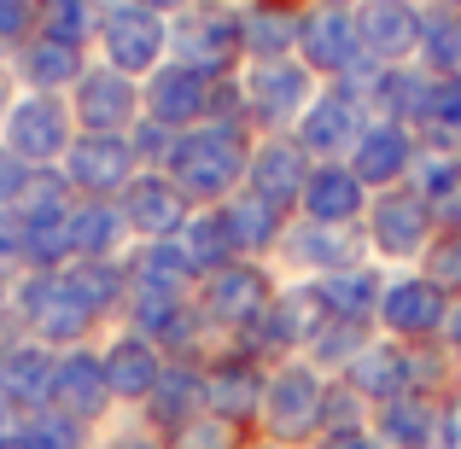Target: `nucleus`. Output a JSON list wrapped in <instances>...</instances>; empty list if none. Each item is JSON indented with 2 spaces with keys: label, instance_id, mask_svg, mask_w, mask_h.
<instances>
[{
  "label": "nucleus",
  "instance_id": "f257e3e1",
  "mask_svg": "<svg viewBox=\"0 0 461 449\" xmlns=\"http://www.w3.org/2000/svg\"><path fill=\"white\" fill-rule=\"evenodd\" d=\"M251 147H258V129H246V123H216V117H211V123L176 135V152H169L164 175L187 193L193 211H204V204H228L240 187H246Z\"/></svg>",
  "mask_w": 461,
  "mask_h": 449
},
{
  "label": "nucleus",
  "instance_id": "f03ea898",
  "mask_svg": "<svg viewBox=\"0 0 461 449\" xmlns=\"http://www.w3.org/2000/svg\"><path fill=\"white\" fill-rule=\"evenodd\" d=\"M321 403H327V373L321 368H310L304 356L275 362L269 391H263V415H258V438L286 444V449H310L321 438Z\"/></svg>",
  "mask_w": 461,
  "mask_h": 449
},
{
  "label": "nucleus",
  "instance_id": "7ed1b4c3",
  "mask_svg": "<svg viewBox=\"0 0 461 449\" xmlns=\"http://www.w3.org/2000/svg\"><path fill=\"white\" fill-rule=\"evenodd\" d=\"M169 58L204 70V76H240L246 70V23L228 0H193L169 18Z\"/></svg>",
  "mask_w": 461,
  "mask_h": 449
},
{
  "label": "nucleus",
  "instance_id": "20e7f679",
  "mask_svg": "<svg viewBox=\"0 0 461 449\" xmlns=\"http://www.w3.org/2000/svg\"><path fill=\"white\" fill-rule=\"evenodd\" d=\"M275 292H281V274H275V263H228V269L204 274L199 292H193V303H199L204 327H211L222 345H234V338L251 333V321H258L263 310L275 303Z\"/></svg>",
  "mask_w": 461,
  "mask_h": 449
},
{
  "label": "nucleus",
  "instance_id": "39448f33",
  "mask_svg": "<svg viewBox=\"0 0 461 449\" xmlns=\"http://www.w3.org/2000/svg\"><path fill=\"white\" fill-rule=\"evenodd\" d=\"M94 58L123 76L147 82L169 58V18L140 0H100V30H94Z\"/></svg>",
  "mask_w": 461,
  "mask_h": 449
},
{
  "label": "nucleus",
  "instance_id": "423d86ee",
  "mask_svg": "<svg viewBox=\"0 0 461 449\" xmlns=\"http://www.w3.org/2000/svg\"><path fill=\"white\" fill-rule=\"evenodd\" d=\"M432 234H438V222H432L427 199H420L415 187H385V193L368 199L362 239H368V257L380 263V269H415V263L427 257Z\"/></svg>",
  "mask_w": 461,
  "mask_h": 449
},
{
  "label": "nucleus",
  "instance_id": "0eeeda50",
  "mask_svg": "<svg viewBox=\"0 0 461 449\" xmlns=\"http://www.w3.org/2000/svg\"><path fill=\"white\" fill-rule=\"evenodd\" d=\"M240 88H246V117L258 135H293L310 100L321 94V76L304 58H269V65L240 70Z\"/></svg>",
  "mask_w": 461,
  "mask_h": 449
},
{
  "label": "nucleus",
  "instance_id": "6e6552de",
  "mask_svg": "<svg viewBox=\"0 0 461 449\" xmlns=\"http://www.w3.org/2000/svg\"><path fill=\"white\" fill-rule=\"evenodd\" d=\"M77 135L82 129L70 117V94H18L6 129H0V147L23 169H59Z\"/></svg>",
  "mask_w": 461,
  "mask_h": 449
},
{
  "label": "nucleus",
  "instance_id": "1a4fd4ad",
  "mask_svg": "<svg viewBox=\"0 0 461 449\" xmlns=\"http://www.w3.org/2000/svg\"><path fill=\"white\" fill-rule=\"evenodd\" d=\"M263 391H269V362L251 356L246 345H216L204 356V415L228 420V427L258 438Z\"/></svg>",
  "mask_w": 461,
  "mask_h": 449
},
{
  "label": "nucleus",
  "instance_id": "9d476101",
  "mask_svg": "<svg viewBox=\"0 0 461 449\" xmlns=\"http://www.w3.org/2000/svg\"><path fill=\"white\" fill-rule=\"evenodd\" d=\"M374 123V105L357 82H321V94L310 100V112L298 117V147H304L315 164H333V157H350L362 140V129Z\"/></svg>",
  "mask_w": 461,
  "mask_h": 449
},
{
  "label": "nucleus",
  "instance_id": "9b49d317",
  "mask_svg": "<svg viewBox=\"0 0 461 449\" xmlns=\"http://www.w3.org/2000/svg\"><path fill=\"white\" fill-rule=\"evenodd\" d=\"M321 321H327V310H321V298H315V286H310V281H286L281 292H275L269 310L251 321V333L234 338V345H246L251 356H263V362L275 368V362L304 356L310 338L321 333Z\"/></svg>",
  "mask_w": 461,
  "mask_h": 449
},
{
  "label": "nucleus",
  "instance_id": "f8f14e48",
  "mask_svg": "<svg viewBox=\"0 0 461 449\" xmlns=\"http://www.w3.org/2000/svg\"><path fill=\"white\" fill-rule=\"evenodd\" d=\"M450 310H456V303L444 298L420 269H392V274H385V292H380L374 333L397 338V345H438Z\"/></svg>",
  "mask_w": 461,
  "mask_h": 449
},
{
  "label": "nucleus",
  "instance_id": "ddd939ff",
  "mask_svg": "<svg viewBox=\"0 0 461 449\" xmlns=\"http://www.w3.org/2000/svg\"><path fill=\"white\" fill-rule=\"evenodd\" d=\"M298 58L321 82H350L357 70H368L357 6H304V18H298Z\"/></svg>",
  "mask_w": 461,
  "mask_h": 449
},
{
  "label": "nucleus",
  "instance_id": "4468645a",
  "mask_svg": "<svg viewBox=\"0 0 461 449\" xmlns=\"http://www.w3.org/2000/svg\"><path fill=\"white\" fill-rule=\"evenodd\" d=\"M275 263H281L293 281H321V274L357 269V263H374V257H368L362 228H327V222H304V216H293L281 251H275Z\"/></svg>",
  "mask_w": 461,
  "mask_h": 449
},
{
  "label": "nucleus",
  "instance_id": "2eb2a0df",
  "mask_svg": "<svg viewBox=\"0 0 461 449\" xmlns=\"http://www.w3.org/2000/svg\"><path fill=\"white\" fill-rule=\"evenodd\" d=\"M211 100H216V76L181 65V58H164V65L140 82V117L176 129V135L211 123Z\"/></svg>",
  "mask_w": 461,
  "mask_h": 449
},
{
  "label": "nucleus",
  "instance_id": "dca6fc26",
  "mask_svg": "<svg viewBox=\"0 0 461 449\" xmlns=\"http://www.w3.org/2000/svg\"><path fill=\"white\" fill-rule=\"evenodd\" d=\"M70 117L82 135H129L140 123V82L94 58L82 82L70 88Z\"/></svg>",
  "mask_w": 461,
  "mask_h": 449
},
{
  "label": "nucleus",
  "instance_id": "f3484780",
  "mask_svg": "<svg viewBox=\"0 0 461 449\" xmlns=\"http://www.w3.org/2000/svg\"><path fill=\"white\" fill-rule=\"evenodd\" d=\"M53 409L77 415L82 427L105 432L123 409H117L112 385H105V362L100 345H77V350H59V368H53Z\"/></svg>",
  "mask_w": 461,
  "mask_h": 449
},
{
  "label": "nucleus",
  "instance_id": "a211bd4d",
  "mask_svg": "<svg viewBox=\"0 0 461 449\" xmlns=\"http://www.w3.org/2000/svg\"><path fill=\"white\" fill-rule=\"evenodd\" d=\"M77 187V199H123V187L140 175V157L129 135H77L59 164Z\"/></svg>",
  "mask_w": 461,
  "mask_h": 449
},
{
  "label": "nucleus",
  "instance_id": "6ab92c4d",
  "mask_svg": "<svg viewBox=\"0 0 461 449\" xmlns=\"http://www.w3.org/2000/svg\"><path fill=\"white\" fill-rule=\"evenodd\" d=\"M100 362H105V385H112L123 415H135V409L147 403L152 385L164 380V368H169V356L147 333H135V327H112V333L100 338Z\"/></svg>",
  "mask_w": 461,
  "mask_h": 449
},
{
  "label": "nucleus",
  "instance_id": "aec40b11",
  "mask_svg": "<svg viewBox=\"0 0 461 449\" xmlns=\"http://www.w3.org/2000/svg\"><path fill=\"white\" fill-rule=\"evenodd\" d=\"M362 94H368L374 117H392V123H409L420 135V129L432 123V105H438V76H427L420 65H385V70H357Z\"/></svg>",
  "mask_w": 461,
  "mask_h": 449
},
{
  "label": "nucleus",
  "instance_id": "412c9836",
  "mask_svg": "<svg viewBox=\"0 0 461 449\" xmlns=\"http://www.w3.org/2000/svg\"><path fill=\"white\" fill-rule=\"evenodd\" d=\"M310 169H315V157L298 147V135H258L246 187L258 193V199L281 204L286 216H298V199H304V187H310Z\"/></svg>",
  "mask_w": 461,
  "mask_h": 449
},
{
  "label": "nucleus",
  "instance_id": "4be33fe9",
  "mask_svg": "<svg viewBox=\"0 0 461 449\" xmlns=\"http://www.w3.org/2000/svg\"><path fill=\"white\" fill-rule=\"evenodd\" d=\"M415 152H420V135L409 123H392V117H374L362 129L357 152L345 157L350 169L362 175L368 193H385V187H409V169H415Z\"/></svg>",
  "mask_w": 461,
  "mask_h": 449
},
{
  "label": "nucleus",
  "instance_id": "5701e85b",
  "mask_svg": "<svg viewBox=\"0 0 461 449\" xmlns=\"http://www.w3.org/2000/svg\"><path fill=\"white\" fill-rule=\"evenodd\" d=\"M117 204H123V216H129L135 246H147V239H176L181 228H187V216H193L187 193H181L164 169H140V175L123 187Z\"/></svg>",
  "mask_w": 461,
  "mask_h": 449
},
{
  "label": "nucleus",
  "instance_id": "b1692460",
  "mask_svg": "<svg viewBox=\"0 0 461 449\" xmlns=\"http://www.w3.org/2000/svg\"><path fill=\"white\" fill-rule=\"evenodd\" d=\"M357 30H362V53H368L374 70L415 65V53H420V6H409V0H362Z\"/></svg>",
  "mask_w": 461,
  "mask_h": 449
},
{
  "label": "nucleus",
  "instance_id": "393cba45",
  "mask_svg": "<svg viewBox=\"0 0 461 449\" xmlns=\"http://www.w3.org/2000/svg\"><path fill=\"white\" fill-rule=\"evenodd\" d=\"M6 65H12V76H18L23 94H70L82 82V70L94 65V53H88V47H77V41H59V35L35 30L30 41L6 58Z\"/></svg>",
  "mask_w": 461,
  "mask_h": 449
},
{
  "label": "nucleus",
  "instance_id": "a878e982",
  "mask_svg": "<svg viewBox=\"0 0 461 449\" xmlns=\"http://www.w3.org/2000/svg\"><path fill=\"white\" fill-rule=\"evenodd\" d=\"M368 199L374 193L362 187V175L345 164V157H333V164L310 169V187H304V199H298V216H304V222H327V228H362Z\"/></svg>",
  "mask_w": 461,
  "mask_h": 449
},
{
  "label": "nucleus",
  "instance_id": "bb28decb",
  "mask_svg": "<svg viewBox=\"0 0 461 449\" xmlns=\"http://www.w3.org/2000/svg\"><path fill=\"white\" fill-rule=\"evenodd\" d=\"M199 415H204V362H169L164 380L152 385V397L135 409V420L158 438H176Z\"/></svg>",
  "mask_w": 461,
  "mask_h": 449
},
{
  "label": "nucleus",
  "instance_id": "cd10ccee",
  "mask_svg": "<svg viewBox=\"0 0 461 449\" xmlns=\"http://www.w3.org/2000/svg\"><path fill=\"white\" fill-rule=\"evenodd\" d=\"M339 380H345L368 409L392 403V397H409V391H415V380H409V345H397V338L374 333L368 345L350 356V368L339 373Z\"/></svg>",
  "mask_w": 461,
  "mask_h": 449
},
{
  "label": "nucleus",
  "instance_id": "c85d7f7f",
  "mask_svg": "<svg viewBox=\"0 0 461 449\" xmlns=\"http://www.w3.org/2000/svg\"><path fill=\"white\" fill-rule=\"evenodd\" d=\"M53 368H59V350L35 345V338H6L0 350V397L18 403L23 415L53 403Z\"/></svg>",
  "mask_w": 461,
  "mask_h": 449
},
{
  "label": "nucleus",
  "instance_id": "c756f323",
  "mask_svg": "<svg viewBox=\"0 0 461 449\" xmlns=\"http://www.w3.org/2000/svg\"><path fill=\"white\" fill-rule=\"evenodd\" d=\"M216 211H222V222H228V234H234V251H240V257L275 263V251H281V239H286V222H293L281 204H269V199H258L251 187H240L234 199L216 204Z\"/></svg>",
  "mask_w": 461,
  "mask_h": 449
},
{
  "label": "nucleus",
  "instance_id": "7c9ffc66",
  "mask_svg": "<svg viewBox=\"0 0 461 449\" xmlns=\"http://www.w3.org/2000/svg\"><path fill=\"white\" fill-rule=\"evenodd\" d=\"M368 427L380 432L385 449H444V397H392L374 409Z\"/></svg>",
  "mask_w": 461,
  "mask_h": 449
},
{
  "label": "nucleus",
  "instance_id": "2f4dec72",
  "mask_svg": "<svg viewBox=\"0 0 461 449\" xmlns=\"http://www.w3.org/2000/svg\"><path fill=\"white\" fill-rule=\"evenodd\" d=\"M123 269H129V292H140V298H193L199 292V274H193L187 257H181L176 239L129 246Z\"/></svg>",
  "mask_w": 461,
  "mask_h": 449
},
{
  "label": "nucleus",
  "instance_id": "473e14b6",
  "mask_svg": "<svg viewBox=\"0 0 461 449\" xmlns=\"http://www.w3.org/2000/svg\"><path fill=\"white\" fill-rule=\"evenodd\" d=\"M70 246H77V257H88V263L129 257L135 234H129L123 204L117 199H77L70 204Z\"/></svg>",
  "mask_w": 461,
  "mask_h": 449
},
{
  "label": "nucleus",
  "instance_id": "72a5a7b5",
  "mask_svg": "<svg viewBox=\"0 0 461 449\" xmlns=\"http://www.w3.org/2000/svg\"><path fill=\"white\" fill-rule=\"evenodd\" d=\"M298 18H304V0H251V6H240V23H246V65L298 58Z\"/></svg>",
  "mask_w": 461,
  "mask_h": 449
},
{
  "label": "nucleus",
  "instance_id": "f704fd0d",
  "mask_svg": "<svg viewBox=\"0 0 461 449\" xmlns=\"http://www.w3.org/2000/svg\"><path fill=\"white\" fill-rule=\"evenodd\" d=\"M310 286H315V298H321V310L333 315V321L374 327V315H380V292H385V269H380V263H357V269L321 274V281H310Z\"/></svg>",
  "mask_w": 461,
  "mask_h": 449
},
{
  "label": "nucleus",
  "instance_id": "c9c22d12",
  "mask_svg": "<svg viewBox=\"0 0 461 449\" xmlns=\"http://www.w3.org/2000/svg\"><path fill=\"white\" fill-rule=\"evenodd\" d=\"M65 281L77 286V298L88 303V310L100 315L105 327L123 321V303H129V269H123V257H112V263H88V257H77V263L65 269Z\"/></svg>",
  "mask_w": 461,
  "mask_h": 449
},
{
  "label": "nucleus",
  "instance_id": "e433bc0d",
  "mask_svg": "<svg viewBox=\"0 0 461 449\" xmlns=\"http://www.w3.org/2000/svg\"><path fill=\"white\" fill-rule=\"evenodd\" d=\"M176 246H181V257L193 263V274H216V269H228V263H240V251H234V234H228V222H222V211L216 204H204V211H193L187 216V228L176 234Z\"/></svg>",
  "mask_w": 461,
  "mask_h": 449
},
{
  "label": "nucleus",
  "instance_id": "4c0bfd02",
  "mask_svg": "<svg viewBox=\"0 0 461 449\" xmlns=\"http://www.w3.org/2000/svg\"><path fill=\"white\" fill-rule=\"evenodd\" d=\"M415 65L427 76H461V12H444V6H420V53Z\"/></svg>",
  "mask_w": 461,
  "mask_h": 449
},
{
  "label": "nucleus",
  "instance_id": "58836bf2",
  "mask_svg": "<svg viewBox=\"0 0 461 449\" xmlns=\"http://www.w3.org/2000/svg\"><path fill=\"white\" fill-rule=\"evenodd\" d=\"M70 204H77V187H70L65 169H30L12 211H18L23 222H53V216H70Z\"/></svg>",
  "mask_w": 461,
  "mask_h": 449
},
{
  "label": "nucleus",
  "instance_id": "ea45409f",
  "mask_svg": "<svg viewBox=\"0 0 461 449\" xmlns=\"http://www.w3.org/2000/svg\"><path fill=\"white\" fill-rule=\"evenodd\" d=\"M368 338H374V327H357V321H333V315H327V321H321V333L310 338L304 362H310V368H321L327 380H333V373H345V368H350V356H357V350L368 345Z\"/></svg>",
  "mask_w": 461,
  "mask_h": 449
},
{
  "label": "nucleus",
  "instance_id": "a19ab883",
  "mask_svg": "<svg viewBox=\"0 0 461 449\" xmlns=\"http://www.w3.org/2000/svg\"><path fill=\"white\" fill-rule=\"evenodd\" d=\"M23 444H30V449H94V444H100V432L47 403V409H35V415L23 420Z\"/></svg>",
  "mask_w": 461,
  "mask_h": 449
},
{
  "label": "nucleus",
  "instance_id": "79ce46f5",
  "mask_svg": "<svg viewBox=\"0 0 461 449\" xmlns=\"http://www.w3.org/2000/svg\"><path fill=\"white\" fill-rule=\"evenodd\" d=\"M420 274H427L432 286H438L450 303H461V228L456 234H432V246H427V257L415 263Z\"/></svg>",
  "mask_w": 461,
  "mask_h": 449
},
{
  "label": "nucleus",
  "instance_id": "37998d69",
  "mask_svg": "<svg viewBox=\"0 0 461 449\" xmlns=\"http://www.w3.org/2000/svg\"><path fill=\"white\" fill-rule=\"evenodd\" d=\"M246 444H251V432L228 427V420H216V415H199V420H187L176 438H164V449H246Z\"/></svg>",
  "mask_w": 461,
  "mask_h": 449
},
{
  "label": "nucleus",
  "instance_id": "c03bdc74",
  "mask_svg": "<svg viewBox=\"0 0 461 449\" xmlns=\"http://www.w3.org/2000/svg\"><path fill=\"white\" fill-rule=\"evenodd\" d=\"M368 420H374V409L333 373V380H327V403H321V432H357V427H368Z\"/></svg>",
  "mask_w": 461,
  "mask_h": 449
},
{
  "label": "nucleus",
  "instance_id": "a18cd8bd",
  "mask_svg": "<svg viewBox=\"0 0 461 449\" xmlns=\"http://www.w3.org/2000/svg\"><path fill=\"white\" fill-rule=\"evenodd\" d=\"M129 147H135L140 169H164L169 152H176V129H164V123H152V117H140V123L129 129Z\"/></svg>",
  "mask_w": 461,
  "mask_h": 449
},
{
  "label": "nucleus",
  "instance_id": "49530a36",
  "mask_svg": "<svg viewBox=\"0 0 461 449\" xmlns=\"http://www.w3.org/2000/svg\"><path fill=\"white\" fill-rule=\"evenodd\" d=\"M35 35V0H0V58H12Z\"/></svg>",
  "mask_w": 461,
  "mask_h": 449
},
{
  "label": "nucleus",
  "instance_id": "de8ad7c7",
  "mask_svg": "<svg viewBox=\"0 0 461 449\" xmlns=\"http://www.w3.org/2000/svg\"><path fill=\"white\" fill-rule=\"evenodd\" d=\"M94 449H164V438H158V432H147L135 415H129V420H112V427L100 432V444H94Z\"/></svg>",
  "mask_w": 461,
  "mask_h": 449
},
{
  "label": "nucleus",
  "instance_id": "09e8293b",
  "mask_svg": "<svg viewBox=\"0 0 461 449\" xmlns=\"http://www.w3.org/2000/svg\"><path fill=\"white\" fill-rule=\"evenodd\" d=\"M427 211H432V222H438V234H456V228H461V181L444 187L438 199H427Z\"/></svg>",
  "mask_w": 461,
  "mask_h": 449
},
{
  "label": "nucleus",
  "instance_id": "8fccbe9b",
  "mask_svg": "<svg viewBox=\"0 0 461 449\" xmlns=\"http://www.w3.org/2000/svg\"><path fill=\"white\" fill-rule=\"evenodd\" d=\"M310 449H385V444H380L374 427H357V432H321Z\"/></svg>",
  "mask_w": 461,
  "mask_h": 449
},
{
  "label": "nucleus",
  "instance_id": "3c124183",
  "mask_svg": "<svg viewBox=\"0 0 461 449\" xmlns=\"http://www.w3.org/2000/svg\"><path fill=\"white\" fill-rule=\"evenodd\" d=\"M23 175H30V169H23L18 157H12L6 147H0V211H6V204H18V187H23Z\"/></svg>",
  "mask_w": 461,
  "mask_h": 449
},
{
  "label": "nucleus",
  "instance_id": "603ef678",
  "mask_svg": "<svg viewBox=\"0 0 461 449\" xmlns=\"http://www.w3.org/2000/svg\"><path fill=\"white\" fill-rule=\"evenodd\" d=\"M444 449H461V385L444 391Z\"/></svg>",
  "mask_w": 461,
  "mask_h": 449
},
{
  "label": "nucleus",
  "instance_id": "864d4df0",
  "mask_svg": "<svg viewBox=\"0 0 461 449\" xmlns=\"http://www.w3.org/2000/svg\"><path fill=\"white\" fill-rule=\"evenodd\" d=\"M18 76H12V65L0 58V129H6V117H12V105H18Z\"/></svg>",
  "mask_w": 461,
  "mask_h": 449
},
{
  "label": "nucleus",
  "instance_id": "5fc2aeb1",
  "mask_svg": "<svg viewBox=\"0 0 461 449\" xmlns=\"http://www.w3.org/2000/svg\"><path fill=\"white\" fill-rule=\"evenodd\" d=\"M23 409L18 403H6V397H0V444H12V438H23Z\"/></svg>",
  "mask_w": 461,
  "mask_h": 449
},
{
  "label": "nucleus",
  "instance_id": "6e6d98bb",
  "mask_svg": "<svg viewBox=\"0 0 461 449\" xmlns=\"http://www.w3.org/2000/svg\"><path fill=\"white\" fill-rule=\"evenodd\" d=\"M444 350L456 356V368H461V303L450 310V321H444Z\"/></svg>",
  "mask_w": 461,
  "mask_h": 449
},
{
  "label": "nucleus",
  "instance_id": "4d7b16f0",
  "mask_svg": "<svg viewBox=\"0 0 461 449\" xmlns=\"http://www.w3.org/2000/svg\"><path fill=\"white\" fill-rule=\"evenodd\" d=\"M140 6H152V12H164V18H176V12H187L193 0H140Z\"/></svg>",
  "mask_w": 461,
  "mask_h": 449
},
{
  "label": "nucleus",
  "instance_id": "13d9d810",
  "mask_svg": "<svg viewBox=\"0 0 461 449\" xmlns=\"http://www.w3.org/2000/svg\"><path fill=\"white\" fill-rule=\"evenodd\" d=\"M304 6H362V0H304Z\"/></svg>",
  "mask_w": 461,
  "mask_h": 449
},
{
  "label": "nucleus",
  "instance_id": "bf43d9fd",
  "mask_svg": "<svg viewBox=\"0 0 461 449\" xmlns=\"http://www.w3.org/2000/svg\"><path fill=\"white\" fill-rule=\"evenodd\" d=\"M246 449H286V444H269V438H251Z\"/></svg>",
  "mask_w": 461,
  "mask_h": 449
},
{
  "label": "nucleus",
  "instance_id": "052dcab7",
  "mask_svg": "<svg viewBox=\"0 0 461 449\" xmlns=\"http://www.w3.org/2000/svg\"><path fill=\"white\" fill-rule=\"evenodd\" d=\"M427 6H444V12H461V0H427Z\"/></svg>",
  "mask_w": 461,
  "mask_h": 449
},
{
  "label": "nucleus",
  "instance_id": "680f3d73",
  "mask_svg": "<svg viewBox=\"0 0 461 449\" xmlns=\"http://www.w3.org/2000/svg\"><path fill=\"white\" fill-rule=\"evenodd\" d=\"M0 449H30V444H23V438H12V444H0Z\"/></svg>",
  "mask_w": 461,
  "mask_h": 449
},
{
  "label": "nucleus",
  "instance_id": "e2e57ef3",
  "mask_svg": "<svg viewBox=\"0 0 461 449\" xmlns=\"http://www.w3.org/2000/svg\"><path fill=\"white\" fill-rule=\"evenodd\" d=\"M228 6H251V0H228Z\"/></svg>",
  "mask_w": 461,
  "mask_h": 449
},
{
  "label": "nucleus",
  "instance_id": "0e129e2a",
  "mask_svg": "<svg viewBox=\"0 0 461 449\" xmlns=\"http://www.w3.org/2000/svg\"><path fill=\"white\" fill-rule=\"evenodd\" d=\"M409 6H427V0H409Z\"/></svg>",
  "mask_w": 461,
  "mask_h": 449
},
{
  "label": "nucleus",
  "instance_id": "69168bd1",
  "mask_svg": "<svg viewBox=\"0 0 461 449\" xmlns=\"http://www.w3.org/2000/svg\"><path fill=\"white\" fill-rule=\"evenodd\" d=\"M0 350H6V345H0Z\"/></svg>",
  "mask_w": 461,
  "mask_h": 449
}]
</instances>
